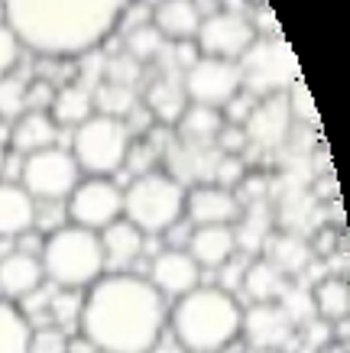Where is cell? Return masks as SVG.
Returning a JSON list of instances; mask_svg holds the SVG:
<instances>
[{"instance_id": "cell-28", "label": "cell", "mask_w": 350, "mask_h": 353, "mask_svg": "<svg viewBox=\"0 0 350 353\" xmlns=\"http://www.w3.org/2000/svg\"><path fill=\"white\" fill-rule=\"evenodd\" d=\"M308 246L295 236H273V240H266V263H273V266L282 272V276H295L302 272L308 263Z\"/></svg>"}, {"instance_id": "cell-40", "label": "cell", "mask_w": 350, "mask_h": 353, "mask_svg": "<svg viewBox=\"0 0 350 353\" xmlns=\"http://www.w3.org/2000/svg\"><path fill=\"white\" fill-rule=\"evenodd\" d=\"M149 353H185V350H182V347L172 341V337H166V334H162L159 341H156V347H153Z\"/></svg>"}, {"instance_id": "cell-34", "label": "cell", "mask_w": 350, "mask_h": 353, "mask_svg": "<svg viewBox=\"0 0 350 353\" xmlns=\"http://www.w3.org/2000/svg\"><path fill=\"white\" fill-rule=\"evenodd\" d=\"M156 159H159V152L149 146L146 139H130V150H127V159H124V169L133 172V179L137 175H146V172L156 169Z\"/></svg>"}, {"instance_id": "cell-18", "label": "cell", "mask_w": 350, "mask_h": 353, "mask_svg": "<svg viewBox=\"0 0 350 353\" xmlns=\"http://www.w3.org/2000/svg\"><path fill=\"white\" fill-rule=\"evenodd\" d=\"M202 7L195 0H159L149 10V23L156 26L162 39H175V43H188L202 26Z\"/></svg>"}, {"instance_id": "cell-7", "label": "cell", "mask_w": 350, "mask_h": 353, "mask_svg": "<svg viewBox=\"0 0 350 353\" xmlns=\"http://www.w3.org/2000/svg\"><path fill=\"white\" fill-rule=\"evenodd\" d=\"M240 81L244 91L256 101L263 97H276L286 94L289 88L298 81V59L289 49V43L282 36H256L253 46L240 55Z\"/></svg>"}, {"instance_id": "cell-8", "label": "cell", "mask_w": 350, "mask_h": 353, "mask_svg": "<svg viewBox=\"0 0 350 353\" xmlns=\"http://www.w3.org/2000/svg\"><path fill=\"white\" fill-rule=\"evenodd\" d=\"M81 182V169L65 146H49L20 159V185L36 204L65 201Z\"/></svg>"}, {"instance_id": "cell-17", "label": "cell", "mask_w": 350, "mask_h": 353, "mask_svg": "<svg viewBox=\"0 0 350 353\" xmlns=\"http://www.w3.org/2000/svg\"><path fill=\"white\" fill-rule=\"evenodd\" d=\"M59 139H62V130L46 110H23L10 127V150L20 159L39 150H49V146H59Z\"/></svg>"}, {"instance_id": "cell-36", "label": "cell", "mask_w": 350, "mask_h": 353, "mask_svg": "<svg viewBox=\"0 0 350 353\" xmlns=\"http://www.w3.org/2000/svg\"><path fill=\"white\" fill-rule=\"evenodd\" d=\"M139 72H143V65H139V62H133L130 55H117V59H110V62H107V78H104V81L137 88Z\"/></svg>"}, {"instance_id": "cell-27", "label": "cell", "mask_w": 350, "mask_h": 353, "mask_svg": "<svg viewBox=\"0 0 350 353\" xmlns=\"http://www.w3.org/2000/svg\"><path fill=\"white\" fill-rule=\"evenodd\" d=\"M30 321L13 301L0 299V353H30Z\"/></svg>"}, {"instance_id": "cell-31", "label": "cell", "mask_w": 350, "mask_h": 353, "mask_svg": "<svg viewBox=\"0 0 350 353\" xmlns=\"http://www.w3.org/2000/svg\"><path fill=\"white\" fill-rule=\"evenodd\" d=\"M81 299L85 292H75V289H52L49 295V314H52V327H78V318H81Z\"/></svg>"}, {"instance_id": "cell-4", "label": "cell", "mask_w": 350, "mask_h": 353, "mask_svg": "<svg viewBox=\"0 0 350 353\" xmlns=\"http://www.w3.org/2000/svg\"><path fill=\"white\" fill-rule=\"evenodd\" d=\"M39 263H43L46 282L55 289L85 292L88 285H95L107 272L101 236L95 230H85V227L75 224H62L59 230L46 236Z\"/></svg>"}, {"instance_id": "cell-1", "label": "cell", "mask_w": 350, "mask_h": 353, "mask_svg": "<svg viewBox=\"0 0 350 353\" xmlns=\"http://www.w3.org/2000/svg\"><path fill=\"white\" fill-rule=\"evenodd\" d=\"M169 321L166 299L139 272H104L85 289L78 334L97 353H149Z\"/></svg>"}, {"instance_id": "cell-24", "label": "cell", "mask_w": 350, "mask_h": 353, "mask_svg": "<svg viewBox=\"0 0 350 353\" xmlns=\"http://www.w3.org/2000/svg\"><path fill=\"white\" fill-rule=\"evenodd\" d=\"M185 108H188V97L182 91V81L175 78H159L146 88V110L162 127H175V120L182 117Z\"/></svg>"}, {"instance_id": "cell-3", "label": "cell", "mask_w": 350, "mask_h": 353, "mask_svg": "<svg viewBox=\"0 0 350 353\" xmlns=\"http://www.w3.org/2000/svg\"><path fill=\"white\" fill-rule=\"evenodd\" d=\"M240 314L244 305L237 295L217 285H198L172 301L166 327L185 353H221L240 337Z\"/></svg>"}, {"instance_id": "cell-16", "label": "cell", "mask_w": 350, "mask_h": 353, "mask_svg": "<svg viewBox=\"0 0 350 353\" xmlns=\"http://www.w3.org/2000/svg\"><path fill=\"white\" fill-rule=\"evenodd\" d=\"M289 104H286V94H276V97H263L256 101L250 117L244 123V133H246V143H256V146H279L289 133Z\"/></svg>"}, {"instance_id": "cell-14", "label": "cell", "mask_w": 350, "mask_h": 353, "mask_svg": "<svg viewBox=\"0 0 350 353\" xmlns=\"http://www.w3.org/2000/svg\"><path fill=\"white\" fill-rule=\"evenodd\" d=\"M240 211L244 208L237 204L233 192L217 188L214 182L185 188V211H182V217L191 227H233L240 221Z\"/></svg>"}, {"instance_id": "cell-9", "label": "cell", "mask_w": 350, "mask_h": 353, "mask_svg": "<svg viewBox=\"0 0 350 353\" xmlns=\"http://www.w3.org/2000/svg\"><path fill=\"white\" fill-rule=\"evenodd\" d=\"M65 214H68V224L101 234L104 227L124 217V188L114 179L85 175L65 198Z\"/></svg>"}, {"instance_id": "cell-26", "label": "cell", "mask_w": 350, "mask_h": 353, "mask_svg": "<svg viewBox=\"0 0 350 353\" xmlns=\"http://www.w3.org/2000/svg\"><path fill=\"white\" fill-rule=\"evenodd\" d=\"M311 308L324 321H344L350 311V289L340 276L321 279L318 285L311 289Z\"/></svg>"}, {"instance_id": "cell-21", "label": "cell", "mask_w": 350, "mask_h": 353, "mask_svg": "<svg viewBox=\"0 0 350 353\" xmlns=\"http://www.w3.org/2000/svg\"><path fill=\"white\" fill-rule=\"evenodd\" d=\"M36 224V201L23 185L0 179V240H17Z\"/></svg>"}, {"instance_id": "cell-23", "label": "cell", "mask_w": 350, "mask_h": 353, "mask_svg": "<svg viewBox=\"0 0 350 353\" xmlns=\"http://www.w3.org/2000/svg\"><path fill=\"white\" fill-rule=\"evenodd\" d=\"M221 127H224L221 110L188 104V108L182 110V117L175 120V139H179V146L208 150V146H214V139H217Z\"/></svg>"}, {"instance_id": "cell-13", "label": "cell", "mask_w": 350, "mask_h": 353, "mask_svg": "<svg viewBox=\"0 0 350 353\" xmlns=\"http://www.w3.org/2000/svg\"><path fill=\"white\" fill-rule=\"evenodd\" d=\"M149 285L159 292L162 299H182L188 295L191 289L202 285V266L185 253V250H172V246H162L156 256H149Z\"/></svg>"}, {"instance_id": "cell-5", "label": "cell", "mask_w": 350, "mask_h": 353, "mask_svg": "<svg viewBox=\"0 0 350 353\" xmlns=\"http://www.w3.org/2000/svg\"><path fill=\"white\" fill-rule=\"evenodd\" d=\"M185 211V185L169 169H153L137 175L124 188V221L137 227L143 236H162Z\"/></svg>"}, {"instance_id": "cell-33", "label": "cell", "mask_w": 350, "mask_h": 353, "mask_svg": "<svg viewBox=\"0 0 350 353\" xmlns=\"http://www.w3.org/2000/svg\"><path fill=\"white\" fill-rule=\"evenodd\" d=\"M244 175H246V169H244V159H240V156H217V159H214L211 179L217 188L233 192L237 185L244 182Z\"/></svg>"}, {"instance_id": "cell-25", "label": "cell", "mask_w": 350, "mask_h": 353, "mask_svg": "<svg viewBox=\"0 0 350 353\" xmlns=\"http://www.w3.org/2000/svg\"><path fill=\"white\" fill-rule=\"evenodd\" d=\"M286 276L279 272L273 263L266 259H253L244 269V282H240V295H246L250 301H279V295L286 292Z\"/></svg>"}, {"instance_id": "cell-12", "label": "cell", "mask_w": 350, "mask_h": 353, "mask_svg": "<svg viewBox=\"0 0 350 353\" xmlns=\"http://www.w3.org/2000/svg\"><path fill=\"white\" fill-rule=\"evenodd\" d=\"M240 337L253 350H286L295 341V321L279 301H250L240 314Z\"/></svg>"}, {"instance_id": "cell-6", "label": "cell", "mask_w": 350, "mask_h": 353, "mask_svg": "<svg viewBox=\"0 0 350 353\" xmlns=\"http://www.w3.org/2000/svg\"><path fill=\"white\" fill-rule=\"evenodd\" d=\"M130 130L124 127L120 117H104L91 114L85 123H78L72 133V159L78 162L81 175H101L114 179L124 172V159L130 150Z\"/></svg>"}, {"instance_id": "cell-35", "label": "cell", "mask_w": 350, "mask_h": 353, "mask_svg": "<svg viewBox=\"0 0 350 353\" xmlns=\"http://www.w3.org/2000/svg\"><path fill=\"white\" fill-rule=\"evenodd\" d=\"M30 353H68V334L62 327H39L30 334Z\"/></svg>"}, {"instance_id": "cell-19", "label": "cell", "mask_w": 350, "mask_h": 353, "mask_svg": "<svg viewBox=\"0 0 350 353\" xmlns=\"http://www.w3.org/2000/svg\"><path fill=\"white\" fill-rule=\"evenodd\" d=\"M185 253H188L198 266L204 269H217L224 266L227 259H233L240 250H237V236H233V227H191L188 243H185Z\"/></svg>"}, {"instance_id": "cell-38", "label": "cell", "mask_w": 350, "mask_h": 353, "mask_svg": "<svg viewBox=\"0 0 350 353\" xmlns=\"http://www.w3.org/2000/svg\"><path fill=\"white\" fill-rule=\"evenodd\" d=\"M52 97H55V85L49 78H36L26 85V110H46L52 108Z\"/></svg>"}, {"instance_id": "cell-20", "label": "cell", "mask_w": 350, "mask_h": 353, "mask_svg": "<svg viewBox=\"0 0 350 353\" xmlns=\"http://www.w3.org/2000/svg\"><path fill=\"white\" fill-rule=\"evenodd\" d=\"M97 236H101V250H104V266L110 272H130L127 266H133L146 250V236L124 217L114 221L110 227H104Z\"/></svg>"}, {"instance_id": "cell-41", "label": "cell", "mask_w": 350, "mask_h": 353, "mask_svg": "<svg viewBox=\"0 0 350 353\" xmlns=\"http://www.w3.org/2000/svg\"><path fill=\"white\" fill-rule=\"evenodd\" d=\"M68 353H97V350L78 334V337H68Z\"/></svg>"}, {"instance_id": "cell-32", "label": "cell", "mask_w": 350, "mask_h": 353, "mask_svg": "<svg viewBox=\"0 0 350 353\" xmlns=\"http://www.w3.org/2000/svg\"><path fill=\"white\" fill-rule=\"evenodd\" d=\"M26 110V81L17 75L0 78V120H17Z\"/></svg>"}, {"instance_id": "cell-42", "label": "cell", "mask_w": 350, "mask_h": 353, "mask_svg": "<svg viewBox=\"0 0 350 353\" xmlns=\"http://www.w3.org/2000/svg\"><path fill=\"white\" fill-rule=\"evenodd\" d=\"M7 169V146H3V139H0V175Z\"/></svg>"}, {"instance_id": "cell-2", "label": "cell", "mask_w": 350, "mask_h": 353, "mask_svg": "<svg viewBox=\"0 0 350 353\" xmlns=\"http://www.w3.org/2000/svg\"><path fill=\"white\" fill-rule=\"evenodd\" d=\"M130 0H0L20 49L43 59L91 55L120 26Z\"/></svg>"}, {"instance_id": "cell-29", "label": "cell", "mask_w": 350, "mask_h": 353, "mask_svg": "<svg viewBox=\"0 0 350 353\" xmlns=\"http://www.w3.org/2000/svg\"><path fill=\"white\" fill-rule=\"evenodd\" d=\"M133 108H137V88L114 85V81H101V85H95V114L124 120Z\"/></svg>"}, {"instance_id": "cell-37", "label": "cell", "mask_w": 350, "mask_h": 353, "mask_svg": "<svg viewBox=\"0 0 350 353\" xmlns=\"http://www.w3.org/2000/svg\"><path fill=\"white\" fill-rule=\"evenodd\" d=\"M17 62H20V43H17V36L10 32V26L0 20V78L13 75Z\"/></svg>"}, {"instance_id": "cell-22", "label": "cell", "mask_w": 350, "mask_h": 353, "mask_svg": "<svg viewBox=\"0 0 350 353\" xmlns=\"http://www.w3.org/2000/svg\"><path fill=\"white\" fill-rule=\"evenodd\" d=\"M95 114V85H88L85 78L78 81H68V85L55 88V97H52V108H49V117L62 127H78L85 123L88 117Z\"/></svg>"}, {"instance_id": "cell-39", "label": "cell", "mask_w": 350, "mask_h": 353, "mask_svg": "<svg viewBox=\"0 0 350 353\" xmlns=\"http://www.w3.org/2000/svg\"><path fill=\"white\" fill-rule=\"evenodd\" d=\"M244 259L240 256H233V259H227L224 266H217L214 272H221V279H217V289H224V292H231V295H237L240 292V282H244Z\"/></svg>"}, {"instance_id": "cell-30", "label": "cell", "mask_w": 350, "mask_h": 353, "mask_svg": "<svg viewBox=\"0 0 350 353\" xmlns=\"http://www.w3.org/2000/svg\"><path fill=\"white\" fill-rule=\"evenodd\" d=\"M162 49H166V39H162L153 23H139L133 30H127V39H124V55H130L133 62L146 65L153 59H159Z\"/></svg>"}, {"instance_id": "cell-15", "label": "cell", "mask_w": 350, "mask_h": 353, "mask_svg": "<svg viewBox=\"0 0 350 353\" xmlns=\"http://www.w3.org/2000/svg\"><path fill=\"white\" fill-rule=\"evenodd\" d=\"M39 285H46L39 256H30V253H20V250L0 253V299L23 301L30 299Z\"/></svg>"}, {"instance_id": "cell-11", "label": "cell", "mask_w": 350, "mask_h": 353, "mask_svg": "<svg viewBox=\"0 0 350 353\" xmlns=\"http://www.w3.org/2000/svg\"><path fill=\"white\" fill-rule=\"evenodd\" d=\"M260 32L244 10H211L202 17V26L195 32V46L204 59H224L240 62V55L253 46Z\"/></svg>"}, {"instance_id": "cell-10", "label": "cell", "mask_w": 350, "mask_h": 353, "mask_svg": "<svg viewBox=\"0 0 350 353\" xmlns=\"http://www.w3.org/2000/svg\"><path fill=\"white\" fill-rule=\"evenodd\" d=\"M182 91H185V97H188V104L224 110L233 97L244 91L240 68H237V62H224V59H204V55H198V59L182 72Z\"/></svg>"}]
</instances>
